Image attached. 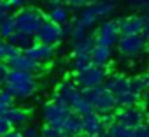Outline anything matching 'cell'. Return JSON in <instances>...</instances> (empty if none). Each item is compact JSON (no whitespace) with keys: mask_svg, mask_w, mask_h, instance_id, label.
Here are the masks:
<instances>
[{"mask_svg":"<svg viewBox=\"0 0 149 137\" xmlns=\"http://www.w3.org/2000/svg\"><path fill=\"white\" fill-rule=\"evenodd\" d=\"M83 95L91 104L93 111L98 113V114L116 113V109H119L114 93L105 86V83L104 85H98V86H93V88H84L83 90Z\"/></svg>","mask_w":149,"mask_h":137,"instance_id":"cell-1","label":"cell"},{"mask_svg":"<svg viewBox=\"0 0 149 137\" xmlns=\"http://www.w3.org/2000/svg\"><path fill=\"white\" fill-rule=\"evenodd\" d=\"M14 18H16L18 32H25V34H32V35H35L39 32V28L47 21V16L37 7H23V9L16 11Z\"/></svg>","mask_w":149,"mask_h":137,"instance_id":"cell-2","label":"cell"},{"mask_svg":"<svg viewBox=\"0 0 149 137\" xmlns=\"http://www.w3.org/2000/svg\"><path fill=\"white\" fill-rule=\"evenodd\" d=\"M107 76H109L107 65H97V63H93L88 68H84V71L74 74V81L79 85L81 90H84V88H93V86L104 85L107 81Z\"/></svg>","mask_w":149,"mask_h":137,"instance_id":"cell-3","label":"cell"},{"mask_svg":"<svg viewBox=\"0 0 149 137\" xmlns=\"http://www.w3.org/2000/svg\"><path fill=\"white\" fill-rule=\"evenodd\" d=\"M70 113H72V109L67 104L53 99L51 102L44 104V107H42V120L47 125H53V127L61 128L63 123H65V120L70 116Z\"/></svg>","mask_w":149,"mask_h":137,"instance_id":"cell-4","label":"cell"},{"mask_svg":"<svg viewBox=\"0 0 149 137\" xmlns=\"http://www.w3.org/2000/svg\"><path fill=\"white\" fill-rule=\"evenodd\" d=\"M146 39L142 34H133V35H121L118 42V51L123 58H137L144 53L146 49Z\"/></svg>","mask_w":149,"mask_h":137,"instance_id":"cell-5","label":"cell"},{"mask_svg":"<svg viewBox=\"0 0 149 137\" xmlns=\"http://www.w3.org/2000/svg\"><path fill=\"white\" fill-rule=\"evenodd\" d=\"M95 39H97V44H102V46H111L112 48L114 44H118L119 39H121V30H119L118 20L102 21L100 27L95 32Z\"/></svg>","mask_w":149,"mask_h":137,"instance_id":"cell-6","label":"cell"},{"mask_svg":"<svg viewBox=\"0 0 149 137\" xmlns=\"http://www.w3.org/2000/svg\"><path fill=\"white\" fill-rule=\"evenodd\" d=\"M116 121L125 127L137 128L146 121V111H144V107H137V106L119 107V111L116 113Z\"/></svg>","mask_w":149,"mask_h":137,"instance_id":"cell-7","label":"cell"},{"mask_svg":"<svg viewBox=\"0 0 149 137\" xmlns=\"http://www.w3.org/2000/svg\"><path fill=\"white\" fill-rule=\"evenodd\" d=\"M35 39H37L39 42L56 46V44H60V42L65 39V35H63V28H61V25H58V23L47 20V21L39 28V32L35 34Z\"/></svg>","mask_w":149,"mask_h":137,"instance_id":"cell-8","label":"cell"},{"mask_svg":"<svg viewBox=\"0 0 149 137\" xmlns=\"http://www.w3.org/2000/svg\"><path fill=\"white\" fill-rule=\"evenodd\" d=\"M9 68H18V71H25V72H32L33 76H39L44 72V65L42 62L33 60L32 56H28L26 53H19L18 56H14L13 60L7 62Z\"/></svg>","mask_w":149,"mask_h":137,"instance_id":"cell-9","label":"cell"},{"mask_svg":"<svg viewBox=\"0 0 149 137\" xmlns=\"http://www.w3.org/2000/svg\"><path fill=\"white\" fill-rule=\"evenodd\" d=\"M81 92H83V90L79 88V85H77L76 81L65 79V81H61V83L56 86L53 99H54V100H60V102H63V104H67V106L70 107L72 102H74V99H76ZM70 109H72V107H70Z\"/></svg>","mask_w":149,"mask_h":137,"instance_id":"cell-10","label":"cell"},{"mask_svg":"<svg viewBox=\"0 0 149 137\" xmlns=\"http://www.w3.org/2000/svg\"><path fill=\"white\" fill-rule=\"evenodd\" d=\"M4 90H7L16 100H25V99H30L32 95H35V92H37V79L19 81V83H6Z\"/></svg>","mask_w":149,"mask_h":137,"instance_id":"cell-11","label":"cell"},{"mask_svg":"<svg viewBox=\"0 0 149 137\" xmlns=\"http://www.w3.org/2000/svg\"><path fill=\"white\" fill-rule=\"evenodd\" d=\"M105 132L102 114L91 111L90 114L83 116V135L84 137H100Z\"/></svg>","mask_w":149,"mask_h":137,"instance_id":"cell-12","label":"cell"},{"mask_svg":"<svg viewBox=\"0 0 149 137\" xmlns=\"http://www.w3.org/2000/svg\"><path fill=\"white\" fill-rule=\"evenodd\" d=\"M149 16H139V14H132V16H125V18H119L118 23H119V30H121V35H133V34H140L142 32V27L146 23Z\"/></svg>","mask_w":149,"mask_h":137,"instance_id":"cell-13","label":"cell"},{"mask_svg":"<svg viewBox=\"0 0 149 137\" xmlns=\"http://www.w3.org/2000/svg\"><path fill=\"white\" fill-rule=\"evenodd\" d=\"M23 53H26L28 56H32L33 60H37V62H49L53 56H54V53H56V49H54V46H51V44H44V42H35L32 48H28L26 51H23Z\"/></svg>","mask_w":149,"mask_h":137,"instance_id":"cell-14","label":"cell"},{"mask_svg":"<svg viewBox=\"0 0 149 137\" xmlns=\"http://www.w3.org/2000/svg\"><path fill=\"white\" fill-rule=\"evenodd\" d=\"M105 86L114 93L116 99L132 90V88H130V79L125 78V76H121V74H111V76H107Z\"/></svg>","mask_w":149,"mask_h":137,"instance_id":"cell-15","label":"cell"},{"mask_svg":"<svg viewBox=\"0 0 149 137\" xmlns=\"http://www.w3.org/2000/svg\"><path fill=\"white\" fill-rule=\"evenodd\" d=\"M61 130H63V134L68 135V137H81V135H83V116L72 111L70 116L65 120Z\"/></svg>","mask_w":149,"mask_h":137,"instance_id":"cell-16","label":"cell"},{"mask_svg":"<svg viewBox=\"0 0 149 137\" xmlns=\"http://www.w3.org/2000/svg\"><path fill=\"white\" fill-rule=\"evenodd\" d=\"M100 18H98V14L95 13V9H93V6L91 4H88V6H84L83 7V11H81V14L77 16V18H74V23L76 25H79V27H83L84 30H91L95 25H97V21H98Z\"/></svg>","mask_w":149,"mask_h":137,"instance_id":"cell-17","label":"cell"},{"mask_svg":"<svg viewBox=\"0 0 149 137\" xmlns=\"http://www.w3.org/2000/svg\"><path fill=\"white\" fill-rule=\"evenodd\" d=\"M97 48L95 35H86L79 41H72V55H93V49Z\"/></svg>","mask_w":149,"mask_h":137,"instance_id":"cell-18","label":"cell"},{"mask_svg":"<svg viewBox=\"0 0 149 137\" xmlns=\"http://www.w3.org/2000/svg\"><path fill=\"white\" fill-rule=\"evenodd\" d=\"M11 44H14L18 49H21V51H26L28 48H32L35 42H37V39H35V35H32V34H25V32H14L9 39H7Z\"/></svg>","mask_w":149,"mask_h":137,"instance_id":"cell-19","label":"cell"},{"mask_svg":"<svg viewBox=\"0 0 149 137\" xmlns=\"http://www.w3.org/2000/svg\"><path fill=\"white\" fill-rule=\"evenodd\" d=\"M6 118L13 123V127H23L30 121V113L21 109V107H11L7 113H6Z\"/></svg>","mask_w":149,"mask_h":137,"instance_id":"cell-20","label":"cell"},{"mask_svg":"<svg viewBox=\"0 0 149 137\" xmlns=\"http://www.w3.org/2000/svg\"><path fill=\"white\" fill-rule=\"evenodd\" d=\"M19 53H23L21 49H18L14 44H11L7 39H0V62H9L14 56H18Z\"/></svg>","mask_w":149,"mask_h":137,"instance_id":"cell-21","label":"cell"},{"mask_svg":"<svg viewBox=\"0 0 149 137\" xmlns=\"http://www.w3.org/2000/svg\"><path fill=\"white\" fill-rule=\"evenodd\" d=\"M111 56H112V48L102 46V44H97V48L93 49V55H91L93 63H97V65H107Z\"/></svg>","mask_w":149,"mask_h":137,"instance_id":"cell-22","label":"cell"},{"mask_svg":"<svg viewBox=\"0 0 149 137\" xmlns=\"http://www.w3.org/2000/svg\"><path fill=\"white\" fill-rule=\"evenodd\" d=\"M47 20H51V21H54V23H58V25H63V23L70 21L68 9H67L63 4H61V6H54V7H51V11H49V14H47Z\"/></svg>","mask_w":149,"mask_h":137,"instance_id":"cell-23","label":"cell"},{"mask_svg":"<svg viewBox=\"0 0 149 137\" xmlns=\"http://www.w3.org/2000/svg\"><path fill=\"white\" fill-rule=\"evenodd\" d=\"M90 65H93L91 55H72V71H74V74L84 71Z\"/></svg>","mask_w":149,"mask_h":137,"instance_id":"cell-24","label":"cell"},{"mask_svg":"<svg viewBox=\"0 0 149 137\" xmlns=\"http://www.w3.org/2000/svg\"><path fill=\"white\" fill-rule=\"evenodd\" d=\"M14 32H18L16 18H14V14H9L2 23H0V37H2V39H9Z\"/></svg>","mask_w":149,"mask_h":137,"instance_id":"cell-25","label":"cell"},{"mask_svg":"<svg viewBox=\"0 0 149 137\" xmlns=\"http://www.w3.org/2000/svg\"><path fill=\"white\" fill-rule=\"evenodd\" d=\"M118 100V106L119 107H132V106H137L140 100H142V95H139V93H135V92H126L125 95H121V97H118L116 99Z\"/></svg>","mask_w":149,"mask_h":137,"instance_id":"cell-26","label":"cell"},{"mask_svg":"<svg viewBox=\"0 0 149 137\" xmlns=\"http://www.w3.org/2000/svg\"><path fill=\"white\" fill-rule=\"evenodd\" d=\"M130 88H132V92L142 95V93L149 88V83H147V79H146L144 74H140V76H133V78L130 79Z\"/></svg>","mask_w":149,"mask_h":137,"instance_id":"cell-27","label":"cell"},{"mask_svg":"<svg viewBox=\"0 0 149 137\" xmlns=\"http://www.w3.org/2000/svg\"><path fill=\"white\" fill-rule=\"evenodd\" d=\"M109 132H111L114 137H137V135H135V128L125 127V125H121V123H118V121L109 128Z\"/></svg>","mask_w":149,"mask_h":137,"instance_id":"cell-28","label":"cell"},{"mask_svg":"<svg viewBox=\"0 0 149 137\" xmlns=\"http://www.w3.org/2000/svg\"><path fill=\"white\" fill-rule=\"evenodd\" d=\"M40 135L42 137H58V135H65L63 134V130L61 128H58V127H53V125H44V128L40 130Z\"/></svg>","mask_w":149,"mask_h":137,"instance_id":"cell-29","label":"cell"},{"mask_svg":"<svg viewBox=\"0 0 149 137\" xmlns=\"http://www.w3.org/2000/svg\"><path fill=\"white\" fill-rule=\"evenodd\" d=\"M21 135L23 137H42L40 135V130L35 125H30V123H26V125L21 127Z\"/></svg>","mask_w":149,"mask_h":137,"instance_id":"cell-30","label":"cell"},{"mask_svg":"<svg viewBox=\"0 0 149 137\" xmlns=\"http://www.w3.org/2000/svg\"><path fill=\"white\" fill-rule=\"evenodd\" d=\"M13 128H14V127H13V123L6 118V114H0V135L11 132Z\"/></svg>","mask_w":149,"mask_h":137,"instance_id":"cell-31","label":"cell"},{"mask_svg":"<svg viewBox=\"0 0 149 137\" xmlns=\"http://www.w3.org/2000/svg\"><path fill=\"white\" fill-rule=\"evenodd\" d=\"M7 74H9V65L6 62H0V86H4L7 81Z\"/></svg>","mask_w":149,"mask_h":137,"instance_id":"cell-32","label":"cell"},{"mask_svg":"<svg viewBox=\"0 0 149 137\" xmlns=\"http://www.w3.org/2000/svg\"><path fill=\"white\" fill-rule=\"evenodd\" d=\"M147 4H149V0H128V6L133 11H142Z\"/></svg>","mask_w":149,"mask_h":137,"instance_id":"cell-33","label":"cell"},{"mask_svg":"<svg viewBox=\"0 0 149 137\" xmlns=\"http://www.w3.org/2000/svg\"><path fill=\"white\" fill-rule=\"evenodd\" d=\"M135 135L137 137H149V123H142L140 127H137L135 128Z\"/></svg>","mask_w":149,"mask_h":137,"instance_id":"cell-34","label":"cell"},{"mask_svg":"<svg viewBox=\"0 0 149 137\" xmlns=\"http://www.w3.org/2000/svg\"><path fill=\"white\" fill-rule=\"evenodd\" d=\"M11 11H13V9H11L9 2L6 0V2H4L2 6H0V23H2V21H4V20H6V18L9 16V14H11Z\"/></svg>","mask_w":149,"mask_h":137,"instance_id":"cell-35","label":"cell"},{"mask_svg":"<svg viewBox=\"0 0 149 137\" xmlns=\"http://www.w3.org/2000/svg\"><path fill=\"white\" fill-rule=\"evenodd\" d=\"M7 2H9L13 11H19V9H23L26 6V0H7Z\"/></svg>","mask_w":149,"mask_h":137,"instance_id":"cell-36","label":"cell"},{"mask_svg":"<svg viewBox=\"0 0 149 137\" xmlns=\"http://www.w3.org/2000/svg\"><path fill=\"white\" fill-rule=\"evenodd\" d=\"M61 28H63V35H65V37H72V32H74V20L63 23Z\"/></svg>","mask_w":149,"mask_h":137,"instance_id":"cell-37","label":"cell"},{"mask_svg":"<svg viewBox=\"0 0 149 137\" xmlns=\"http://www.w3.org/2000/svg\"><path fill=\"white\" fill-rule=\"evenodd\" d=\"M65 2L72 7H84V6L90 4V0H65Z\"/></svg>","mask_w":149,"mask_h":137,"instance_id":"cell-38","label":"cell"},{"mask_svg":"<svg viewBox=\"0 0 149 137\" xmlns=\"http://www.w3.org/2000/svg\"><path fill=\"white\" fill-rule=\"evenodd\" d=\"M142 35H144V39L149 42V18L146 20V23H144V27H142V32H140Z\"/></svg>","mask_w":149,"mask_h":137,"instance_id":"cell-39","label":"cell"},{"mask_svg":"<svg viewBox=\"0 0 149 137\" xmlns=\"http://www.w3.org/2000/svg\"><path fill=\"white\" fill-rule=\"evenodd\" d=\"M0 137H23L21 135V130H11V132H7V134H4V135H0Z\"/></svg>","mask_w":149,"mask_h":137,"instance_id":"cell-40","label":"cell"},{"mask_svg":"<svg viewBox=\"0 0 149 137\" xmlns=\"http://www.w3.org/2000/svg\"><path fill=\"white\" fill-rule=\"evenodd\" d=\"M47 2H49V6H51V7H54V6H61L65 0H47Z\"/></svg>","mask_w":149,"mask_h":137,"instance_id":"cell-41","label":"cell"},{"mask_svg":"<svg viewBox=\"0 0 149 137\" xmlns=\"http://www.w3.org/2000/svg\"><path fill=\"white\" fill-rule=\"evenodd\" d=\"M100 137H114V135H112V134H111L109 130H105V132H104V134H102Z\"/></svg>","mask_w":149,"mask_h":137,"instance_id":"cell-42","label":"cell"},{"mask_svg":"<svg viewBox=\"0 0 149 137\" xmlns=\"http://www.w3.org/2000/svg\"><path fill=\"white\" fill-rule=\"evenodd\" d=\"M142 13H144V14H146V16H149V4H147V6H146V7H144V9H142Z\"/></svg>","mask_w":149,"mask_h":137,"instance_id":"cell-43","label":"cell"},{"mask_svg":"<svg viewBox=\"0 0 149 137\" xmlns=\"http://www.w3.org/2000/svg\"><path fill=\"white\" fill-rule=\"evenodd\" d=\"M93 2H100V0H90V4H93Z\"/></svg>","mask_w":149,"mask_h":137,"instance_id":"cell-44","label":"cell"},{"mask_svg":"<svg viewBox=\"0 0 149 137\" xmlns=\"http://www.w3.org/2000/svg\"><path fill=\"white\" fill-rule=\"evenodd\" d=\"M4 2H6V0H0V6H2V4H4Z\"/></svg>","mask_w":149,"mask_h":137,"instance_id":"cell-45","label":"cell"},{"mask_svg":"<svg viewBox=\"0 0 149 137\" xmlns=\"http://www.w3.org/2000/svg\"><path fill=\"white\" fill-rule=\"evenodd\" d=\"M2 92H4V88H0V95H2Z\"/></svg>","mask_w":149,"mask_h":137,"instance_id":"cell-46","label":"cell"},{"mask_svg":"<svg viewBox=\"0 0 149 137\" xmlns=\"http://www.w3.org/2000/svg\"><path fill=\"white\" fill-rule=\"evenodd\" d=\"M58 137H68V135H58Z\"/></svg>","mask_w":149,"mask_h":137,"instance_id":"cell-47","label":"cell"},{"mask_svg":"<svg viewBox=\"0 0 149 137\" xmlns=\"http://www.w3.org/2000/svg\"><path fill=\"white\" fill-rule=\"evenodd\" d=\"M109 2H116V0H109Z\"/></svg>","mask_w":149,"mask_h":137,"instance_id":"cell-48","label":"cell"}]
</instances>
